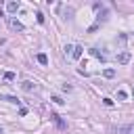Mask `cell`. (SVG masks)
I'll use <instances>...</instances> for the list:
<instances>
[{"mask_svg":"<svg viewBox=\"0 0 134 134\" xmlns=\"http://www.w3.org/2000/svg\"><path fill=\"white\" fill-rule=\"evenodd\" d=\"M52 100H54V103H57V105H65V100H63V98H61V96H52Z\"/></svg>","mask_w":134,"mask_h":134,"instance_id":"cell-13","label":"cell"},{"mask_svg":"<svg viewBox=\"0 0 134 134\" xmlns=\"http://www.w3.org/2000/svg\"><path fill=\"white\" fill-rule=\"evenodd\" d=\"M6 23H8V27H10L13 31H23V23L17 21L15 17H6Z\"/></svg>","mask_w":134,"mask_h":134,"instance_id":"cell-1","label":"cell"},{"mask_svg":"<svg viewBox=\"0 0 134 134\" xmlns=\"http://www.w3.org/2000/svg\"><path fill=\"white\" fill-rule=\"evenodd\" d=\"M50 119H52V121H54V124H57L59 128H65V124H63V119H61V117H59L57 113H50Z\"/></svg>","mask_w":134,"mask_h":134,"instance_id":"cell-5","label":"cell"},{"mask_svg":"<svg viewBox=\"0 0 134 134\" xmlns=\"http://www.w3.org/2000/svg\"><path fill=\"white\" fill-rule=\"evenodd\" d=\"M6 8H8V13H17L19 10V2H8Z\"/></svg>","mask_w":134,"mask_h":134,"instance_id":"cell-8","label":"cell"},{"mask_svg":"<svg viewBox=\"0 0 134 134\" xmlns=\"http://www.w3.org/2000/svg\"><path fill=\"white\" fill-rule=\"evenodd\" d=\"M103 103H105L107 107H111V105H113V100H111V98H103Z\"/></svg>","mask_w":134,"mask_h":134,"instance_id":"cell-15","label":"cell"},{"mask_svg":"<svg viewBox=\"0 0 134 134\" xmlns=\"http://www.w3.org/2000/svg\"><path fill=\"white\" fill-rule=\"evenodd\" d=\"M15 77H17V75H15L13 71H6V73H4V80H6V82H13Z\"/></svg>","mask_w":134,"mask_h":134,"instance_id":"cell-11","label":"cell"},{"mask_svg":"<svg viewBox=\"0 0 134 134\" xmlns=\"http://www.w3.org/2000/svg\"><path fill=\"white\" fill-rule=\"evenodd\" d=\"M71 52H73V46L67 44V46H65V54H71Z\"/></svg>","mask_w":134,"mask_h":134,"instance_id":"cell-14","label":"cell"},{"mask_svg":"<svg viewBox=\"0 0 134 134\" xmlns=\"http://www.w3.org/2000/svg\"><path fill=\"white\" fill-rule=\"evenodd\" d=\"M130 59H132V54H130L128 50L117 52V63H119V65H128V63H130Z\"/></svg>","mask_w":134,"mask_h":134,"instance_id":"cell-2","label":"cell"},{"mask_svg":"<svg viewBox=\"0 0 134 134\" xmlns=\"http://www.w3.org/2000/svg\"><path fill=\"white\" fill-rule=\"evenodd\" d=\"M117 98H119V100H126V92H124V90H117Z\"/></svg>","mask_w":134,"mask_h":134,"instance_id":"cell-12","label":"cell"},{"mask_svg":"<svg viewBox=\"0 0 134 134\" xmlns=\"http://www.w3.org/2000/svg\"><path fill=\"white\" fill-rule=\"evenodd\" d=\"M0 100H6V103H15V105H19V98H15V96H6V94H0Z\"/></svg>","mask_w":134,"mask_h":134,"instance_id":"cell-7","label":"cell"},{"mask_svg":"<svg viewBox=\"0 0 134 134\" xmlns=\"http://www.w3.org/2000/svg\"><path fill=\"white\" fill-rule=\"evenodd\" d=\"M82 52H84V48H82V46H73L71 57H73V59H80V57H82Z\"/></svg>","mask_w":134,"mask_h":134,"instance_id":"cell-6","label":"cell"},{"mask_svg":"<svg viewBox=\"0 0 134 134\" xmlns=\"http://www.w3.org/2000/svg\"><path fill=\"white\" fill-rule=\"evenodd\" d=\"M36 59H38V63H42V65H48V57H46L44 52H40V54H38Z\"/></svg>","mask_w":134,"mask_h":134,"instance_id":"cell-9","label":"cell"},{"mask_svg":"<svg viewBox=\"0 0 134 134\" xmlns=\"http://www.w3.org/2000/svg\"><path fill=\"white\" fill-rule=\"evenodd\" d=\"M103 75H105V77H115V69H111V67H109V69H105V71H103Z\"/></svg>","mask_w":134,"mask_h":134,"instance_id":"cell-10","label":"cell"},{"mask_svg":"<svg viewBox=\"0 0 134 134\" xmlns=\"http://www.w3.org/2000/svg\"><path fill=\"white\" fill-rule=\"evenodd\" d=\"M21 88H23L25 92H34V90H38V86H36V84H31V82H27V80L21 84Z\"/></svg>","mask_w":134,"mask_h":134,"instance_id":"cell-3","label":"cell"},{"mask_svg":"<svg viewBox=\"0 0 134 134\" xmlns=\"http://www.w3.org/2000/svg\"><path fill=\"white\" fill-rule=\"evenodd\" d=\"M90 52H92V57H96V59H100V61H105V59H107V54H105V52H100L98 48H92Z\"/></svg>","mask_w":134,"mask_h":134,"instance_id":"cell-4","label":"cell"}]
</instances>
